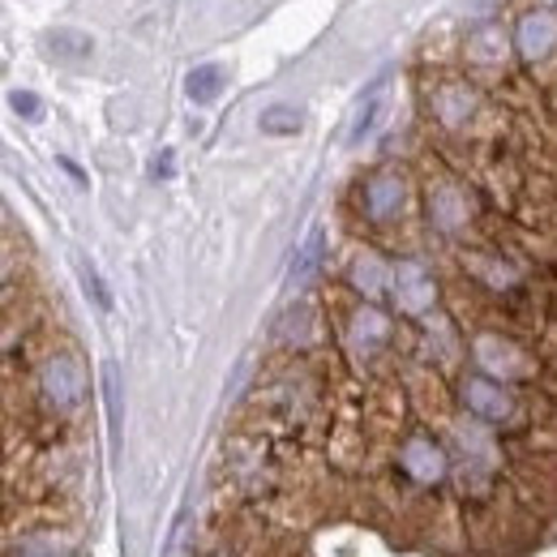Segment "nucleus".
Segmentation results:
<instances>
[{"label": "nucleus", "instance_id": "6e6552de", "mask_svg": "<svg viewBox=\"0 0 557 557\" xmlns=\"http://www.w3.org/2000/svg\"><path fill=\"white\" fill-rule=\"evenodd\" d=\"M48 44H52V52L61 57V61H86L90 57V39L86 35H77V30H57V35H48Z\"/></svg>", "mask_w": 557, "mask_h": 557}, {"label": "nucleus", "instance_id": "20e7f679", "mask_svg": "<svg viewBox=\"0 0 557 557\" xmlns=\"http://www.w3.org/2000/svg\"><path fill=\"white\" fill-rule=\"evenodd\" d=\"M382 103H386V73L369 86V95H364V99H360V108H356V121H351V134H348L351 146L373 134V125H377V116H382Z\"/></svg>", "mask_w": 557, "mask_h": 557}, {"label": "nucleus", "instance_id": "f257e3e1", "mask_svg": "<svg viewBox=\"0 0 557 557\" xmlns=\"http://www.w3.org/2000/svg\"><path fill=\"white\" fill-rule=\"evenodd\" d=\"M82 386H86V377H82V364L73 356H57L44 369V391H48V399L57 408H73L82 399Z\"/></svg>", "mask_w": 557, "mask_h": 557}, {"label": "nucleus", "instance_id": "423d86ee", "mask_svg": "<svg viewBox=\"0 0 557 557\" xmlns=\"http://www.w3.org/2000/svg\"><path fill=\"white\" fill-rule=\"evenodd\" d=\"M322 245H326V236H322V227H313L309 232V240H305V249L296 253V262H292V287H305L313 271L322 267Z\"/></svg>", "mask_w": 557, "mask_h": 557}, {"label": "nucleus", "instance_id": "7ed1b4c3", "mask_svg": "<svg viewBox=\"0 0 557 557\" xmlns=\"http://www.w3.org/2000/svg\"><path fill=\"white\" fill-rule=\"evenodd\" d=\"M399 207H404V181H399V176H377V181L364 189V210H369V219H391Z\"/></svg>", "mask_w": 557, "mask_h": 557}, {"label": "nucleus", "instance_id": "f03ea898", "mask_svg": "<svg viewBox=\"0 0 557 557\" xmlns=\"http://www.w3.org/2000/svg\"><path fill=\"white\" fill-rule=\"evenodd\" d=\"M515 44L528 52V57H549L557 48V17L554 13H528L515 30Z\"/></svg>", "mask_w": 557, "mask_h": 557}, {"label": "nucleus", "instance_id": "39448f33", "mask_svg": "<svg viewBox=\"0 0 557 557\" xmlns=\"http://www.w3.org/2000/svg\"><path fill=\"white\" fill-rule=\"evenodd\" d=\"M219 90H223V70L219 65H198V70H189V77H185V95L194 103H202V108L219 99Z\"/></svg>", "mask_w": 557, "mask_h": 557}, {"label": "nucleus", "instance_id": "9b49d317", "mask_svg": "<svg viewBox=\"0 0 557 557\" xmlns=\"http://www.w3.org/2000/svg\"><path fill=\"white\" fill-rule=\"evenodd\" d=\"M77 275H82V283H86V292L95 296V305H99V309H112V292H108V283L99 278V271H95L90 262H77Z\"/></svg>", "mask_w": 557, "mask_h": 557}, {"label": "nucleus", "instance_id": "f8f14e48", "mask_svg": "<svg viewBox=\"0 0 557 557\" xmlns=\"http://www.w3.org/2000/svg\"><path fill=\"white\" fill-rule=\"evenodd\" d=\"M9 103H13V112H17L22 121H39V116H44V103H39V95H35V90H13V99H9Z\"/></svg>", "mask_w": 557, "mask_h": 557}, {"label": "nucleus", "instance_id": "ddd939ff", "mask_svg": "<svg viewBox=\"0 0 557 557\" xmlns=\"http://www.w3.org/2000/svg\"><path fill=\"white\" fill-rule=\"evenodd\" d=\"M172 159H176V154H172V150H163V154L154 159V168H150V172H154L159 181H172V172H176V163H172Z\"/></svg>", "mask_w": 557, "mask_h": 557}, {"label": "nucleus", "instance_id": "1a4fd4ad", "mask_svg": "<svg viewBox=\"0 0 557 557\" xmlns=\"http://www.w3.org/2000/svg\"><path fill=\"white\" fill-rule=\"evenodd\" d=\"M468 404L485 417H502L506 412V399H497V391L488 382H468Z\"/></svg>", "mask_w": 557, "mask_h": 557}, {"label": "nucleus", "instance_id": "9d476101", "mask_svg": "<svg viewBox=\"0 0 557 557\" xmlns=\"http://www.w3.org/2000/svg\"><path fill=\"white\" fill-rule=\"evenodd\" d=\"M103 391H108V420L112 429H121V369L112 360L103 364Z\"/></svg>", "mask_w": 557, "mask_h": 557}, {"label": "nucleus", "instance_id": "0eeeda50", "mask_svg": "<svg viewBox=\"0 0 557 557\" xmlns=\"http://www.w3.org/2000/svg\"><path fill=\"white\" fill-rule=\"evenodd\" d=\"M262 134H275V138H287V134H300V112L296 108H287V103H275V108H267L262 112Z\"/></svg>", "mask_w": 557, "mask_h": 557}]
</instances>
